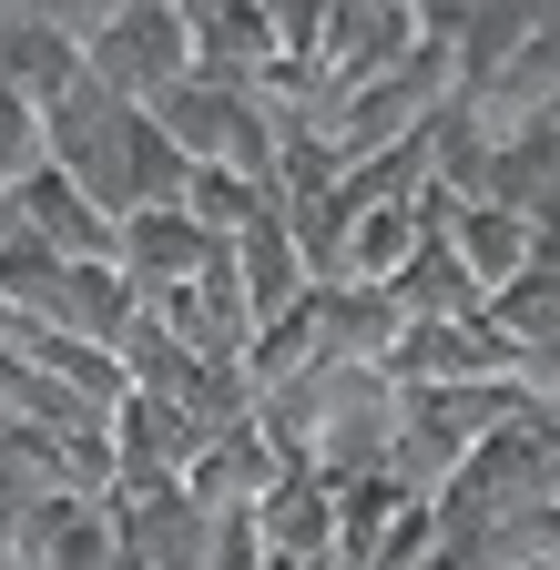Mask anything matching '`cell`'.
I'll return each mask as SVG.
<instances>
[{
    "label": "cell",
    "instance_id": "8992f818",
    "mask_svg": "<svg viewBox=\"0 0 560 570\" xmlns=\"http://www.w3.org/2000/svg\"><path fill=\"white\" fill-rule=\"evenodd\" d=\"M11 235H21V204H11V194H0V245H11Z\"/></svg>",
    "mask_w": 560,
    "mask_h": 570
},
{
    "label": "cell",
    "instance_id": "277c9868",
    "mask_svg": "<svg viewBox=\"0 0 560 570\" xmlns=\"http://www.w3.org/2000/svg\"><path fill=\"white\" fill-rule=\"evenodd\" d=\"M132 326H144V296H132V275H122V265H72V275H61V296H51V336L122 356Z\"/></svg>",
    "mask_w": 560,
    "mask_h": 570
},
{
    "label": "cell",
    "instance_id": "5b68a950",
    "mask_svg": "<svg viewBox=\"0 0 560 570\" xmlns=\"http://www.w3.org/2000/svg\"><path fill=\"white\" fill-rule=\"evenodd\" d=\"M51 164V132H41V112L21 102V92H0V194L11 184H31Z\"/></svg>",
    "mask_w": 560,
    "mask_h": 570
},
{
    "label": "cell",
    "instance_id": "6da1fadb",
    "mask_svg": "<svg viewBox=\"0 0 560 570\" xmlns=\"http://www.w3.org/2000/svg\"><path fill=\"white\" fill-rule=\"evenodd\" d=\"M92 82L112 92V102H132V112H154V102H174L184 82H194V41H184V11H164V0H132V11H102V31H92Z\"/></svg>",
    "mask_w": 560,
    "mask_h": 570
},
{
    "label": "cell",
    "instance_id": "3957f363",
    "mask_svg": "<svg viewBox=\"0 0 560 570\" xmlns=\"http://www.w3.org/2000/svg\"><path fill=\"white\" fill-rule=\"evenodd\" d=\"M11 204H21V235L51 245L61 265H112V235H122V225H112V214L61 174V164H41L31 184H11Z\"/></svg>",
    "mask_w": 560,
    "mask_h": 570
},
{
    "label": "cell",
    "instance_id": "7a4b0ae2",
    "mask_svg": "<svg viewBox=\"0 0 560 570\" xmlns=\"http://www.w3.org/2000/svg\"><path fill=\"white\" fill-rule=\"evenodd\" d=\"M92 31H102V11H0V92H21L31 112L72 102L92 82V61H82Z\"/></svg>",
    "mask_w": 560,
    "mask_h": 570
}]
</instances>
